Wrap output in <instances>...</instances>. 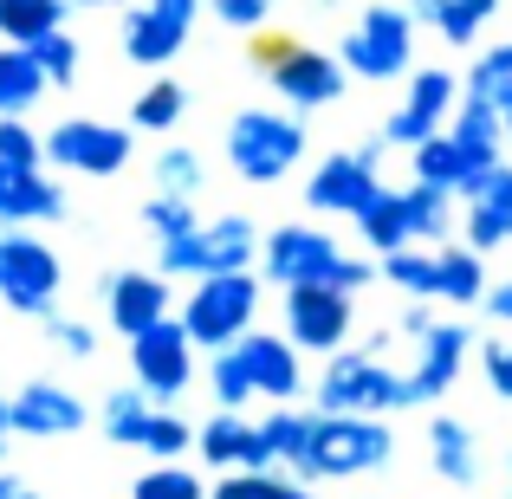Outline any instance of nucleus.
Listing matches in <instances>:
<instances>
[{
  "label": "nucleus",
  "mask_w": 512,
  "mask_h": 499,
  "mask_svg": "<svg viewBox=\"0 0 512 499\" xmlns=\"http://www.w3.org/2000/svg\"><path fill=\"white\" fill-rule=\"evenodd\" d=\"M305 150H312V130H305V117L286 111V104H253V111L227 117V169L247 188L286 182V175L305 163Z\"/></svg>",
  "instance_id": "nucleus-1"
},
{
  "label": "nucleus",
  "mask_w": 512,
  "mask_h": 499,
  "mask_svg": "<svg viewBox=\"0 0 512 499\" xmlns=\"http://www.w3.org/2000/svg\"><path fill=\"white\" fill-rule=\"evenodd\" d=\"M396 461V428L389 415H325L312 409V441L305 461L292 467L299 480H357V474H383Z\"/></svg>",
  "instance_id": "nucleus-2"
},
{
  "label": "nucleus",
  "mask_w": 512,
  "mask_h": 499,
  "mask_svg": "<svg viewBox=\"0 0 512 499\" xmlns=\"http://www.w3.org/2000/svg\"><path fill=\"white\" fill-rule=\"evenodd\" d=\"M253 65H260V78L273 85V98L299 117L331 111L350 91V72H344L338 52H318V46H305V39H260Z\"/></svg>",
  "instance_id": "nucleus-3"
},
{
  "label": "nucleus",
  "mask_w": 512,
  "mask_h": 499,
  "mask_svg": "<svg viewBox=\"0 0 512 499\" xmlns=\"http://www.w3.org/2000/svg\"><path fill=\"white\" fill-rule=\"evenodd\" d=\"M305 389H312V402L325 415H396V409H409L402 370H389V363L376 357V350H363V344L331 350L325 370H318V383H305Z\"/></svg>",
  "instance_id": "nucleus-4"
},
{
  "label": "nucleus",
  "mask_w": 512,
  "mask_h": 499,
  "mask_svg": "<svg viewBox=\"0 0 512 499\" xmlns=\"http://www.w3.org/2000/svg\"><path fill=\"white\" fill-rule=\"evenodd\" d=\"M247 266H260V221L253 214H214V221H195L182 240L156 247V273L163 279L247 273Z\"/></svg>",
  "instance_id": "nucleus-5"
},
{
  "label": "nucleus",
  "mask_w": 512,
  "mask_h": 499,
  "mask_svg": "<svg viewBox=\"0 0 512 499\" xmlns=\"http://www.w3.org/2000/svg\"><path fill=\"white\" fill-rule=\"evenodd\" d=\"M415 13L402 7V0H370V7L350 20L338 59L350 78H363V85H389V78H409L415 72Z\"/></svg>",
  "instance_id": "nucleus-6"
},
{
  "label": "nucleus",
  "mask_w": 512,
  "mask_h": 499,
  "mask_svg": "<svg viewBox=\"0 0 512 499\" xmlns=\"http://www.w3.org/2000/svg\"><path fill=\"white\" fill-rule=\"evenodd\" d=\"M260 299H266V286H260V273H208V279H195L188 286V299H182V331L195 337V350H227V344H240V337L253 331V318H260Z\"/></svg>",
  "instance_id": "nucleus-7"
},
{
  "label": "nucleus",
  "mask_w": 512,
  "mask_h": 499,
  "mask_svg": "<svg viewBox=\"0 0 512 499\" xmlns=\"http://www.w3.org/2000/svg\"><path fill=\"white\" fill-rule=\"evenodd\" d=\"M383 137H363L357 150H331L318 156V169L305 175V208L312 214H338V221H357L376 195H383Z\"/></svg>",
  "instance_id": "nucleus-8"
},
{
  "label": "nucleus",
  "mask_w": 512,
  "mask_h": 499,
  "mask_svg": "<svg viewBox=\"0 0 512 499\" xmlns=\"http://www.w3.org/2000/svg\"><path fill=\"white\" fill-rule=\"evenodd\" d=\"M59 292H65L59 253L26 227H0V305L20 318H46L59 312Z\"/></svg>",
  "instance_id": "nucleus-9"
},
{
  "label": "nucleus",
  "mask_w": 512,
  "mask_h": 499,
  "mask_svg": "<svg viewBox=\"0 0 512 499\" xmlns=\"http://www.w3.org/2000/svg\"><path fill=\"white\" fill-rule=\"evenodd\" d=\"M137 156V130L130 124H104V117H59L46 130V169L59 175H91V182H111L130 169Z\"/></svg>",
  "instance_id": "nucleus-10"
},
{
  "label": "nucleus",
  "mask_w": 512,
  "mask_h": 499,
  "mask_svg": "<svg viewBox=\"0 0 512 499\" xmlns=\"http://www.w3.org/2000/svg\"><path fill=\"white\" fill-rule=\"evenodd\" d=\"M195 20H201V0H130L124 20H117V46L137 72H169L182 59Z\"/></svg>",
  "instance_id": "nucleus-11"
},
{
  "label": "nucleus",
  "mask_w": 512,
  "mask_h": 499,
  "mask_svg": "<svg viewBox=\"0 0 512 499\" xmlns=\"http://www.w3.org/2000/svg\"><path fill=\"white\" fill-rule=\"evenodd\" d=\"M454 104H461V72H448V65H415V72L402 78V104L383 117L376 137H383L389 150H415V143H428L435 130H448Z\"/></svg>",
  "instance_id": "nucleus-12"
},
{
  "label": "nucleus",
  "mask_w": 512,
  "mask_h": 499,
  "mask_svg": "<svg viewBox=\"0 0 512 499\" xmlns=\"http://www.w3.org/2000/svg\"><path fill=\"white\" fill-rule=\"evenodd\" d=\"M338 234L331 227H312V221H286L273 234H260V279L279 292L292 286H325L331 266H338Z\"/></svg>",
  "instance_id": "nucleus-13"
},
{
  "label": "nucleus",
  "mask_w": 512,
  "mask_h": 499,
  "mask_svg": "<svg viewBox=\"0 0 512 499\" xmlns=\"http://www.w3.org/2000/svg\"><path fill=\"white\" fill-rule=\"evenodd\" d=\"M130 383L143 389L150 402H169L182 396L188 383H195V337L182 331V318H156L150 331H137L130 337Z\"/></svg>",
  "instance_id": "nucleus-14"
},
{
  "label": "nucleus",
  "mask_w": 512,
  "mask_h": 499,
  "mask_svg": "<svg viewBox=\"0 0 512 499\" xmlns=\"http://www.w3.org/2000/svg\"><path fill=\"white\" fill-rule=\"evenodd\" d=\"M467 357H474V331L461 318H435L422 337H415V363L402 370V389H409V409H428L441 402L454 383H461Z\"/></svg>",
  "instance_id": "nucleus-15"
},
{
  "label": "nucleus",
  "mask_w": 512,
  "mask_h": 499,
  "mask_svg": "<svg viewBox=\"0 0 512 499\" xmlns=\"http://www.w3.org/2000/svg\"><path fill=\"white\" fill-rule=\"evenodd\" d=\"M350 331H357V299L350 292H331V286H292L286 292V337L305 357L344 350Z\"/></svg>",
  "instance_id": "nucleus-16"
},
{
  "label": "nucleus",
  "mask_w": 512,
  "mask_h": 499,
  "mask_svg": "<svg viewBox=\"0 0 512 499\" xmlns=\"http://www.w3.org/2000/svg\"><path fill=\"white\" fill-rule=\"evenodd\" d=\"M13 409V441H59V435H78V428L91 422L85 396L65 383H52V376H33V383H20L7 396Z\"/></svg>",
  "instance_id": "nucleus-17"
},
{
  "label": "nucleus",
  "mask_w": 512,
  "mask_h": 499,
  "mask_svg": "<svg viewBox=\"0 0 512 499\" xmlns=\"http://www.w3.org/2000/svg\"><path fill=\"white\" fill-rule=\"evenodd\" d=\"M98 299H104V318H111L117 337H137V331H150L156 318L175 312V279L143 273V266H124V273H104Z\"/></svg>",
  "instance_id": "nucleus-18"
},
{
  "label": "nucleus",
  "mask_w": 512,
  "mask_h": 499,
  "mask_svg": "<svg viewBox=\"0 0 512 499\" xmlns=\"http://www.w3.org/2000/svg\"><path fill=\"white\" fill-rule=\"evenodd\" d=\"M234 357L247 370L253 396H266V402H299L305 396V350L286 331H247L234 344Z\"/></svg>",
  "instance_id": "nucleus-19"
},
{
  "label": "nucleus",
  "mask_w": 512,
  "mask_h": 499,
  "mask_svg": "<svg viewBox=\"0 0 512 499\" xmlns=\"http://www.w3.org/2000/svg\"><path fill=\"white\" fill-rule=\"evenodd\" d=\"M461 240H467L474 253L512 247V163H493V169L461 195Z\"/></svg>",
  "instance_id": "nucleus-20"
},
{
  "label": "nucleus",
  "mask_w": 512,
  "mask_h": 499,
  "mask_svg": "<svg viewBox=\"0 0 512 499\" xmlns=\"http://www.w3.org/2000/svg\"><path fill=\"white\" fill-rule=\"evenodd\" d=\"M59 175H46V163H0V227H33V221H65Z\"/></svg>",
  "instance_id": "nucleus-21"
},
{
  "label": "nucleus",
  "mask_w": 512,
  "mask_h": 499,
  "mask_svg": "<svg viewBox=\"0 0 512 499\" xmlns=\"http://www.w3.org/2000/svg\"><path fill=\"white\" fill-rule=\"evenodd\" d=\"M195 454L214 467V474H234V467H273L260 441V422H247V409H214L208 422L195 428Z\"/></svg>",
  "instance_id": "nucleus-22"
},
{
  "label": "nucleus",
  "mask_w": 512,
  "mask_h": 499,
  "mask_svg": "<svg viewBox=\"0 0 512 499\" xmlns=\"http://www.w3.org/2000/svg\"><path fill=\"white\" fill-rule=\"evenodd\" d=\"M428 467H435V480H448L454 493L480 487V441L461 415H435V422H428Z\"/></svg>",
  "instance_id": "nucleus-23"
},
{
  "label": "nucleus",
  "mask_w": 512,
  "mask_h": 499,
  "mask_svg": "<svg viewBox=\"0 0 512 499\" xmlns=\"http://www.w3.org/2000/svg\"><path fill=\"white\" fill-rule=\"evenodd\" d=\"M487 292V253H474L467 240H441L435 247V305L474 312Z\"/></svg>",
  "instance_id": "nucleus-24"
},
{
  "label": "nucleus",
  "mask_w": 512,
  "mask_h": 499,
  "mask_svg": "<svg viewBox=\"0 0 512 499\" xmlns=\"http://www.w3.org/2000/svg\"><path fill=\"white\" fill-rule=\"evenodd\" d=\"M409 175H415V182H428V188H448L454 201L480 182V169L467 163V150L448 137V130H435L428 143H415V150H409Z\"/></svg>",
  "instance_id": "nucleus-25"
},
{
  "label": "nucleus",
  "mask_w": 512,
  "mask_h": 499,
  "mask_svg": "<svg viewBox=\"0 0 512 499\" xmlns=\"http://www.w3.org/2000/svg\"><path fill=\"white\" fill-rule=\"evenodd\" d=\"M448 137L467 150V163H474L480 175H487L493 163H506V124H500V111L493 104H474V98H461L454 104V117H448Z\"/></svg>",
  "instance_id": "nucleus-26"
},
{
  "label": "nucleus",
  "mask_w": 512,
  "mask_h": 499,
  "mask_svg": "<svg viewBox=\"0 0 512 499\" xmlns=\"http://www.w3.org/2000/svg\"><path fill=\"white\" fill-rule=\"evenodd\" d=\"M357 240H363V253H370V260H383V253H396V247H415V227H409V195L383 182V195H376L370 208L357 214Z\"/></svg>",
  "instance_id": "nucleus-27"
},
{
  "label": "nucleus",
  "mask_w": 512,
  "mask_h": 499,
  "mask_svg": "<svg viewBox=\"0 0 512 499\" xmlns=\"http://www.w3.org/2000/svg\"><path fill=\"white\" fill-rule=\"evenodd\" d=\"M182 117H188V85L169 78V72H156L150 85L130 98V130H137V137H169Z\"/></svg>",
  "instance_id": "nucleus-28"
},
{
  "label": "nucleus",
  "mask_w": 512,
  "mask_h": 499,
  "mask_svg": "<svg viewBox=\"0 0 512 499\" xmlns=\"http://www.w3.org/2000/svg\"><path fill=\"white\" fill-rule=\"evenodd\" d=\"M46 72H39L33 46H7L0 39V117H26L39 98H46Z\"/></svg>",
  "instance_id": "nucleus-29"
},
{
  "label": "nucleus",
  "mask_w": 512,
  "mask_h": 499,
  "mask_svg": "<svg viewBox=\"0 0 512 499\" xmlns=\"http://www.w3.org/2000/svg\"><path fill=\"white\" fill-rule=\"evenodd\" d=\"M493 20H500V0H435V13H428L435 39H441V46H454V52L480 46Z\"/></svg>",
  "instance_id": "nucleus-30"
},
{
  "label": "nucleus",
  "mask_w": 512,
  "mask_h": 499,
  "mask_svg": "<svg viewBox=\"0 0 512 499\" xmlns=\"http://www.w3.org/2000/svg\"><path fill=\"white\" fill-rule=\"evenodd\" d=\"M150 409H156V402L143 396L137 383L104 389V402H98V428H104V441H111V448H137L143 428H150Z\"/></svg>",
  "instance_id": "nucleus-31"
},
{
  "label": "nucleus",
  "mask_w": 512,
  "mask_h": 499,
  "mask_svg": "<svg viewBox=\"0 0 512 499\" xmlns=\"http://www.w3.org/2000/svg\"><path fill=\"white\" fill-rule=\"evenodd\" d=\"M65 20H72L65 0H0V39H7V46H39V39L59 33Z\"/></svg>",
  "instance_id": "nucleus-32"
},
{
  "label": "nucleus",
  "mask_w": 512,
  "mask_h": 499,
  "mask_svg": "<svg viewBox=\"0 0 512 499\" xmlns=\"http://www.w3.org/2000/svg\"><path fill=\"white\" fill-rule=\"evenodd\" d=\"M461 98H474V104H500L512 98V39H500V46H480L474 52V65L461 72Z\"/></svg>",
  "instance_id": "nucleus-33"
},
{
  "label": "nucleus",
  "mask_w": 512,
  "mask_h": 499,
  "mask_svg": "<svg viewBox=\"0 0 512 499\" xmlns=\"http://www.w3.org/2000/svg\"><path fill=\"white\" fill-rule=\"evenodd\" d=\"M260 441L273 454V467H299L305 461V441H312V409H292V402H273V415L260 422Z\"/></svg>",
  "instance_id": "nucleus-34"
},
{
  "label": "nucleus",
  "mask_w": 512,
  "mask_h": 499,
  "mask_svg": "<svg viewBox=\"0 0 512 499\" xmlns=\"http://www.w3.org/2000/svg\"><path fill=\"white\" fill-rule=\"evenodd\" d=\"M150 175H156V195H182V201H201V188H208V163L188 143H163Z\"/></svg>",
  "instance_id": "nucleus-35"
},
{
  "label": "nucleus",
  "mask_w": 512,
  "mask_h": 499,
  "mask_svg": "<svg viewBox=\"0 0 512 499\" xmlns=\"http://www.w3.org/2000/svg\"><path fill=\"white\" fill-rule=\"evenodd\" d=\"M409 195V227H415V247H441L454 227V195L448 188H428V182H402Z\"/></svg>",
  "instance_id": "nucleus-36"
},
{
  "label": "nucleus",
  "mask_w": 512,
  "mask_h": 499,
  "mask_svg": "<svg viewBox=\"0 0 512 499\" xmlns=\"http://www.w3.org/2000/svg\"><path fill=\"white\" fill-rule=\"evenodd\" d=\"M376 279L402 292V299H435V247H396L376 260Z\"/></svg>",
  "instance_id": "nucleus-37"
},
{
  "label": "nucleus",
  "mask_w": 512,
  "mask_h": 499,
  "mask_svg": "<svg viewBox=\"0 0 512 499\" xmlns=\"http://www.w3.org/2000/svg\"><path fill=\"white\" fill-rule=\"evenodd\" d=\"M130 499H208V480L182 461H150L130 480Z\"/></svg>",
  "instance_id": "nucleus-38"
},
{
  "label": "nucleus",
  "mask_w": 512,
  "mask_h": 499,
  "mask_svg": "<svg viewBox=\"0 0 512 499\" xmlns=\"http://www.w3.org/2000/svg\"><path fill=\"white\" fill-rule=\"evenodd\" d=\"M33 59H39V72H46V85L72 91V85H78V65H85V46L72 39V26H59V33H46V39L33 46Z\"/></svg>",
  "instance_id": "nucleus-39"
},
{
  "label": "nucleus",
  "mask_w": 512,
  "mask_h": 499,
  "mask_svg": "<svg viewBox=\"0 0 512 499\" xmlns=\"http://www.w3.org/2000/svg\"><path fill=\"white\" fill-rule=\"evenodd\" d=\"M137 448L150 454V461H182V454L195 448V428H188L175 409H163V402H156V409H150V428H143Z\"/></svg>",
  "instance_id": "nucleus-40"
},
{
  "label": "nucleus",
  "mask_w": 512,
  "mask_h": 499,
  "mask_svg": "<svg viewBox=\"0 0 512 499\" xmlns=\"http://www.w3.org/2000/svg\"><path fill=\"white\" fill-rule=\"evenodd\" d=\"M208 396H214V409H247V402H260L253 383H247V370H240V357H234V344L208 357Z\"/></svg>",
  "instance_id": "nucleus-41"
},
{
  "label": "nucleus",
  "mask_w": 512,
  "mask_h": 499,
  "mask_svg": "<svg viewBox=\"0 0 512 499\" xmlns=\"http://www.w3.org/2000/svg\"><path fill=\"white\" fill-rule=\"evenodd\" d=\"M195 221H201L195 201H182V195H150V201H143V227H150L156 247H163V240H182Z\"/></svg>",
  "instance_id": "nucleus-42"
},
{
  "label": "nucleus",
  "mask_w": 512,
  "mask_h": 499,
  "mask_svg": "<svg viewBox=\"0 0 512 499\" xmlns=\"http://www.w3.org/2000/svg\"><path fill=\"white\" fill-rule=\"evenodd\" d=\"M273 7H279V0H201V13H214L227 33H266Z\"/></svg>",
  "instance_id": "nucleus-43"
},
{
  "label": "nucleus",
  "mask_w": 512,
  "mask_h": 499,
  "mask_svg": "<svg viewBox=\"0 0 512 499\" xmlns=\"http://www.w3.org/2000/svg\"><path fill=\"white\" fill-rule=\"evenodd\" d=\"M46 325V344L59 350V357H98V331L85 325V318H65V312H46L39 318Z\"/></svg>",
  "instance_id": "nucleus-44"
},
{
  "label": "nucleus",
  "mask_w": 512,
  "mask_h": 499,
  "mask_svg": "<svg viewBox=\"0 0 512 499\" xmlns=\"http://www.w3.org/2000/svg\"><path fill=\"white\" fill-rule=\"evenodd\" d=\"M474 357H480V376H487V389H493L500 402H512V337H500V331L480 337Z\"/></svg>",
  "instance_id": "nucleus-45"
},
{
  "label": "nucleus",
  "mask_w": 512,
  "mask_h": 499,
  "mask_svg": "<svg viewBox=\"0 0 512 499\" xmlns=\"http://www.w3.org/2000/svg\"><path fill=\"white\" fill-rule=\"evenodd\" d=\"M0 163H46V137L20 117H0Z\"/></svg>",
  "instance_id": "nucleus-46"
},
{
  "label": "nucleus",
  "mask_w": 512,
  "mask_h": 499,
  "mask_svg": "<svg viewBox=\"0 0 512 499\" xmlns=\"http://www.w3.org/2000/svg\"><path fill=\"white\" fill-rule=\"evenodd\" d=\"M480 312H487L493 325L512 331V279H487V292H480Z\"/></svg>",
  "instance_id": "nucleus-47"
},
{
  "label": "nucleus",
  "mask_w": 512,
  "mask_h": 499,
  "mask_svg": "<svg viewBox=\"0 0 512 499\" xmlns=\"http://www.w3.org/2000/svg\"><path fill=\"white\" fill-rule=\"evenodd\" d=\"M428 325H435V299H409V312L396 318V337H409V344H415Z\"/></svg>",
  "instance_id": "nucleus-48"
},
{
  "label": "nucleus",
  "mask_w": 512,
  "mask_h": 499,
  "mask_svg": "<svg viewBox=\"0 0 512 499\" xmlns=\"http://www.w3.org/2000/svg\"><path fill=\"white\" fill-rule=\"evenodd\" d=\"M0 499H39V487L26 474H13V467H0Z\"/></svg>",
  "instance_id": "nucleus-49"
},
{
  "label": "nucleus",
  "mask_w": 512,
  "mask_h": 499,
  "mask_svg": "<svg viewBox=\"0 0 512 499\" xmlns=\"http://www.w3.org/2000/svg\"><path fill=\"white\" fill-rule=\"evenodd\" d=\"M273 499H325V493H312V480L286 474V480H279V493H273Z\"/></svg>",
  "instance_id": "nucleus-50"
},
{
  "label": "nucleus",
  "mask_w": 512,
  "mask_h": 499,
  "mask_svg": "<svg viewBox=\"0 0 512 499\" xmlns=\"http://www.w3.org/2000/svg\"><path fill=\"white\" fill-rule=\"evenodd\" d=\"M7 448H13V409H7V396H0V467H7Z\"/></svg>",
  "instance_id": "nucleus-51"
},
{
  "label": "nucleus",
  "mask_w": 512,
  "mask_h": 499,
  "mask_svg": "<svg viewBox=\"0 0 512 499\" xmlns=\"http://www.w3.org/2000/svg\"><path fill=\"white\" fill-rule=\"evenodd\" d=\"M65 7H72V13H78V7H85V13H98V7H117V13H124L130 0H65Z\"/></svg>",
  "instance_id": "nucleus-52"
},
{
  "label": "nucleus",
  "mask_w": 512,
  "mask_h": 499,
  "mask_svg": "<svg viewBox=\"0 0 512 499\" xmlns=\"http://www.w3.org/2000/svg\"><path fill=\"white\" fill-rule=\"evenodd\" d=\"M402 7H409L415 20H428V13H435V0H402Z\"/></svg>",
  "instance_id": "nucleus-53"
},
{
  "label": "nucleus",
  "mask_w": 512,
  "mask_h": 499,
  "mask_svg": "<svg viewBox=\"0 0 512 499\" xmlns=\"http://www.w3.org/2000/svg\"><path fill=\"white\" fill-rule=\"evenodd\" d=\"M500 124H506V150H512V98L500 104Z\"/></svg>",
  "instance_id": "nucleus-54"
},
{
  "label": "nucleus",
  "mask_w": 512,
  "mask_h": 499,
  "mask_svg": "<svg viewBox=\"0 0 512 499\" xmlns=\"http://www.w3.org/2000/svg\"><path fill=\"white\" fill-rule=\"evenodd\" d=\"M318 7H338V0H318Z\"/></svg>",
  "instance_id": "nucleus-55"
}]
</instances>
